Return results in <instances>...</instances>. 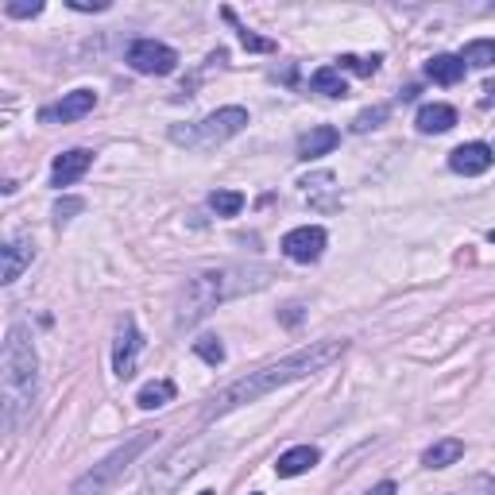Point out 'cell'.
Listing matches in <instances>:
<instances>
[{
    "instance_id": "ffe728a7",
    "label": "cell",
    "mask_w": 495,
    "mask_h": 495,
    "mask_svg": "<svg viewBox=\"0 0 495 495\" xmlns=\"http://www.w3.org/2000/svg\"><path fill=\"white\" fill-rule=\"evenodd\" d=\"M225 19H228V24H236V16L228 12V8H225ZM236 35H240V47L251 50V55H271V50H279L275 39H263V35H256V31L244 27V24H236Z\"/></svg>"
},
{
    "instance_id": "d4e9b609",
    "label": "cell",
    "mask_w": 495,
    "mask_h": 495,
    "mask_svg": "<svg viewBox=\"0 0 495 495\" xmlns=\"http://www.w3.org/2000/svg\"><path fill=\"white\" fill-rule=\"evenodd\" d=\"M379 62H383L379 55H372V58H356V55H344V58H341V66H336V70H352V73H360V78H372V73L379 70Z\"/></svg>"
},
{
    "instance_id": "f546056e",
    "label": "cell",
    "mask_w": 495,
    "mask_h": 495,
    "mask_svg": "<svg viewBox=\"0 0 495 495\" xmlns=\"http://www.w3.org/2000/svg\"><path fill=\"white\" fill-rule=\"evenodd\" d=\"M367 495H395V483H391V480H383V483H375V488L367 491Z\"/></svg>"
},
{
    "instance_id": "9c48e42d",
    "label": "cell",
    "mask_w": 495,
    "mask_h": 495,
    "mask_svg": "<svg viewBox=\"0 0 495 495\" xmlns=\"http://www.w3.org/2000/svg\"><path fill=\"white\" fill-rule=\"evenodd\" d=\"M93 104H97V93H93V89H73L62 101L43 104V109H39V124H70V120H81L86 112H93Z\"/></svg>"
},
{
    "instance_id": "e0dca14e",
    "label": "cell",
    "mask_w": 495,
    "mask_h": 495,
    "mask_svg": "<svg viewBox=\"0 0 495 495\" xmlns=\"http://www.w3.org/2000/svg\"><path fill=\"white\" fill-rule=\"evenodd\" d=\"M460 457H465V441H457V437H441V441H434V445L426 449L422 465H426V468H449V465H457Z\"/></svg>"
},
{
    "instance_id": "52a82bcc",
    "label": "cell",
    "mask_w": 495,
    "mask_h": 495,
    "mask_svg": "<svg viewBox=\"0 0 495 495\" xmlns=\"http://www.w3.org/2000/svg\"><path fill=\"white\" fill-rule=\"evenodd\" d=\"M140 349H143V336H140V329H135V318L132 313H124L120 325H117V344H112V372H117V379H132L135 375Z\"/></svg>"
},
{
    "instance_id": "8992f818",
    "label": "cell",
    "mask_w": 495,
    "mask_h": 495,
    "mask_svg": "<svg viewBox=\"0 0 495 495\" xmlns=\"http://www.w3.org/2000/svg\"><path fill=\"white\" fill-rule=\"evenodd\" d=\"M128 66L135 73H151V78H163V73H174L178 50L159 43V39H135V43L128 47Z\"/></svg>"
},
{
    "instance_id": "836d02e7",
    "label": "cell",
    "mask_w": 495,
    "mask_h": 495,
    "mask_svg": "<svg viewBox=\"0 0 495 495\" xmlns=\"http://www.w3.org/2000/svg\"><path fill=\"white\" fill-rule=\"evenodd\" d=\"M251 495H259V491H251Z\"/></svg>"
},
{
    "instance_id": "5b68a950",
    "label": "cell",
    "mask_w": 495,
    "mask_h": 495,
    "mask_svg": "<svg viewBox=\"0 0 495 495\" xmlns=\"http://www.w3.org/2000/svg\"><path fill=\"white\" fill-rule=\"evenodd\" d=\"M248 128V109H240V104H225V109H217V112H209L205 120H197V124H174L171 128V140L174 143H182V147H194V151H205V147H213V143H225V140H233V135H240Z\"/></svg>"
},
{
    "instance_id": "277c9868",
    "label": "cell",
    "mask_w": 495,
    "mask_h": 495,
    "mask_svg": "<svg viewBox=\"0 0 495 495\" xmlns=\"http://www.w3.org/2000/svg\"><path fill=\"white\" fill-rule=\"evenodd\" d=\"M155 441H159V434H155V429H143V434H135L128 445H120L117 452H112V457H104L101 465H93L86 476H81V480L70 488V495H109L112 488H117V480L132 468V460L140 457L147 445H155Z\"/></svg>"
},
{
    "instance_id": "603a6c76",
    "label": "cell",
    "mask_w": 495,
    "mask_h": 495,
    "mask_svg": "<svg viewBox=\"0 0 495 495\" xmlns=\"http://www.w3.org/2000/svg\"><path fill=\"white\" fill-rule=\"evenodd\" d=\"M387 117H391V109H387V104H375V109H364L360 117L352 120V132H372V128H379V124H383Z\"/></svg>"
},
{
    "instance_id": "d6a6232c",
    "label": "cell",
    "mask_w": 495,
    "mask_h": 495,
    "mask_svg": "<svg viewBox=\"0 0 495 495\" xmlns=\"http://www.w3.org/2000/svg\"><path fill=\"white\" fill-rule=\"evenodd\" d=\"M197 495H213V491H197Z\"/></svg>"
},
{
    "instance_id": "d6986e66",
    "label": "cell",
    "mask_w": 495,
    "mask_h": 495,
    "mask_svg": "<svg viewBox=\"0 0 495 495\" xmlns=\"http://www.w3.org/2000/svg\"><path fill=\"white\" fill-rule=\"evenodd\" d=\"M310 86L318 89V93H325V97H349V86H344V78H341V70H336V66L313 70Z\"/></svg>"
},
{
    "instance_id": "4316f807",
    "label": "cell",
    "mask_w": 495,
    "mask_h": 495,
    "mask_svg": "<svg viewBox=\"0 0 495 495\" xmlns=\"http://www.w3.org/2000/svg\"><path fill=\"white\" fill-rule=\"evenodd\" d=\"M4 12L16 16V19H27V16H39V12H43V4H39V0H31V4H16V0H12V4H4Z\"/></svg>"
},
{
    "instance_id": "4dcf8cb0",
    "label": "cell",
    "mask_w": 495,
    "mask_h": 495,
    "mask_svg": "<svg viewBox=\"0 0 495 495\" xmlns=\"http://www.w3.org/2000/svg\"><path fill=\"white\" fill-rule=\"evenodd\" d=\"M483 93H495V81H488V89H483Z\"/></svg>"
},
{
    "instance_id": "ac0fdd59",
    "label": "cell",
    "mask_w": 495,
    "mask_h": 495,
    "mask_svg": "<svg viewBox=\"0 0 495 495\" xmlns=\"http://www.w3.org/2000/svg\"><path fill=\"white\" fill-rule=\"evenodd\" d=\"M174 395H178L174 379H155V383L140 387L135 403H140V410H159V406H166V403H174Z\"/></svg>"
},
{
    "instance_id": "8fae6325",
    "label": "cell",
    "mask_w": 495,
    "mask_h": 495,
    "mask_svg": "<svg viewBox=\"0 0 495 495\" xmlns=\"http://www.w3.org/2000/svg\"><path fill=\"white\" fill-rule=\"evenodd\" d=\"M93 166V151H86V147H73V151H62L55 163H50V186H73L81 174H86Z\"/></svg>"
},
{
    "instance_id": "83f0119b",
    "label": "cell",
    "mask_w": 495,
    "mask_h": 495,
    "mask_svg": "<svg viewBox=\"0 0 495 495\" xmlns=\"http://www.w3.org/2000/svg\"><path fill=\"white\" fill-rule=\"evenodd\" d=\"M460 495H495V476H476V480H468V488L460 491Z\"/></svg>"
},
{
    "instance_id": "7402d4cb",
    "label": "cell",
    "mask_w": 495,
    "mask_h": 495,
    "mask_svg": "<svg viewBox=\"0 0 495 495\" xmlns=\"http://www.w3.org/2000/svg\"><path fill=\"white\" fill-rule=\"evenodd\" d=\"M209 209H213L217 217H236L240 209H244V194H240V189H213V194H209Z\"/></svg>"
},
{
    "instance_id": "2e32d148",
    "label": "cell",
    "mask_w": 495,
    "mask_h": 495,
    "mask_svg": "<svg viewBox=\"0 0 495 495\" xmlns=\"http://www.w3.org/2000/svg\"><path fill=\"white\" fill-rule=\"evenodd\" d=\"M465 70L468 66H465V58L460 55H434L426 62V73L437 81V86H457V81L465 78Z\"/></svg>"
},
{
    "instance_id": "cb8c5ba5",
    "label": "cell",
    "mask_w": 495,
    "mask_h": 495,
    "mask_svg": "<svg viewBox=\"0 0 495 495\" xmlns=\"http://www.w3.org/2000/svg\"><path fill=\"white\" fill-rule=\"evenodd\" d=\"M194 352L202 356L205 364H213V367H217L220 360H225V344H220L217 336H197V341H194Z\"/></svg>"
},
{
    "instance_id": "9a60e30c",
    "label": "cell",
    "mask_w": 495,
    "mask_h": 495,
    "mask_svg": "<svg viewBox=\"0 0 495 495\" xmlns=\"http://www.w3.org/2000/svg\"><path fill=\"white\" fill-rule=\"evenodd\" d=\"M418 132H426V135H441V132H449L452 124H457V109L452 104H422L418 109Z\"/></svg>"
},
{
    "instance_id": "6da1fadb",
    "label": "cell",
    "mask_w": 495,
    "mask_h": 495,
    "mask_svg": "<svg viewBox=\"0 0 495 495\" xmlns=\"http://www.w3.org/2000/svg\"><path fill=\"white\" fill-rule=\"evenodd\" d=\"M344 349H349V341H336V336L310 341L306 349L282 356L279 364H267V367H259V372H248V375L233 379L228 387H220V391L209 398V406H205L202 418H205V422H213V418L228 414V410H236L244 403H256V398L279 391V387H287V383H298V379H306L313 372H321V367H329L336 356H344Z\"/></svg>"
},
{
    "instance_id": "44dd1931",
    "label": "cell",
    "mask_w": 495,
    "mask_h": 495,
    "mask_svg": "<svg viewBox=\"0 0 495 495\" xmlns=\"http://www.w3.org/2000/svg\"><path fill=\"white\" fill-rule=\"evenodd\" d=\"M465 66H476V70H488L495 66V39H472V43L460 50Z\"/></svg>"
},
{
    "instance_id": "7a4b0ae2",
    "label": "cell",
    "mask_w": 495,
    "mask_h": 495,
    "mask_svg": "<svg viewBox=\"0 0 495 495\" xmlns=\"http://www.w3.org/2000/svg\"><path fill=\"white\" fill-rule=\"evenodd\" d=\"M271 279H275V271L263 267V263H228V267L202 271V275H194L186 282L182 298H178V325L202 321L220 302L240 298L248 290H263Z\"/></svg>"
},
{
    "instance_id": "f1b7e54d",
    "label": "cell",
    "mask_w": 495,
    "mask_h": 495,
    "mask_svg": "<svg viewBox=\"0 0 495 495\" xmlns=\"http://www.w3.org/2000/svg\"><path fill=\"white\" fill-rule=\"evenodd\" d=\"M73 12H104L109 8V0H101V4H86V0H70Z\"/></svg>"
},
{
    "instance_id": "3957f363",
    "label": "cell",
    "mask_w": 495,
    "mask_h": 495,
    "mask_svg": "<svg viewBox=\"0 0 495 495\" xmlns=\"http://www.w3.org/2000/svg\"><path fill=\"white\" fill-rule=\"evenodd\" d=\"M0 410H4V429L16 434L24 414L35 403V383H39V356L31 344L27 325H12L4 336V356H0Z\"/></svg>"
},
{
    "instance_id": "7c38bea8",
    "label": "cell",
    "mask_w": 495,
    "mask_h": 495,
    "mask_svg": "<svg viewBox=\"0 0 495 495\" xmlns=\"http://www.w3.org/2000/svg\"><path fill=\"white\" fill-rule=\"evenodd\" d=\"M491 159H495V151L488 143H460L457 151L449 155V166L457 174H465V178H472V174H483L491 166Z\"/></svg>"
},
{
    "instance_id": "1f68e13d",
    "label": "cell",
    "mask_w": 495,
    "mask_h": 495,
    "mask_svg": "<svg viewBox=\"0 0 495 495\" xmlns=\"http://www.w3.org/2000/svg\"><path fill=\"white\" fill-rule=\"evenodd\" d=\"M488 240H491V244H495V228H491V233H488Z\"/></svg>"
},
{
    "instance_id": "5bb4252c",
    "label": "cell",
    "mask_w": 495,
    "mask_h": 495,
    "mask_svg": "<svg viewBox=\"0 0 495 495\" xmlns=\"http://www.w3.org/2000/svg\"><path fill=\"white\" fill-rule=\"evenodd\" d=\"M318 460H321V452L313 449V445H294V449H287L275 460V472H279L282 480H294V476H302V472H310Z\"/></svg>"
},
{
    "instance_id": "4fadbf2b",
    "label": "cell",
    "mask_w": 495,
    "mask_h": 495,
    "mask_svg": "<svg viewBox=\"0 0 495 495\" xmlns=\"http://www.w3.org/2000/svg\"><path fill=\"white\" fill-rule=\"evenodd\" d=\"M336 143H341V132L329 128V124H318V128H310V132L298 140V159L313 163V159H321V155H329Z\"/></svg>"
},
{
    "instance_id": "30bf717a",
    "label": "cell",
    "mask_w": 495,
    "mask_h": 495,
    "mask_svg": "<svg viewBox=\"0 0 495 495\" xmlns=\"http://www.w3.org/2000/svg\"><path fill=\"white\" fill-rule=\"evenodd\" d=\"M4 267H0V282H16L24 271L31 267V259H35V240H31L27 233H19V236H12L4 248Z\"/></svg>"
},
{
    "instance_id": "ba28073f",
    "label": "cell",
    "mask_w": 495,
    "mask_h": 495,
    "mask_svg": "<svg viewBox=\"0 0 495 495\" xmlns=\"http://www.w3.org/2000/svg\"><path fill=\"white\" fill-rule=\"evenodd\" d=\"M325 244H329V236H325L321 225H302L282 236V256L294 263H313V259H321Z\"/></svg>"
},
{
    "instance_id": "484cf974",
    "label": "cell",
    "mask_w": 495,
    "mask_h": 495,
    "mask_svg": "<svg viewBox=\"0 0 495 495\" xmlns=\"http://www.w3.org/2000/svg\"><path fill=\"white\" fill-rule=\"evenodd\" d=\"M81 209H86V202H81V197H62V202L55 205V217L58 220H70L73 213H81Z\"/></svg>"
}]
</instances>
